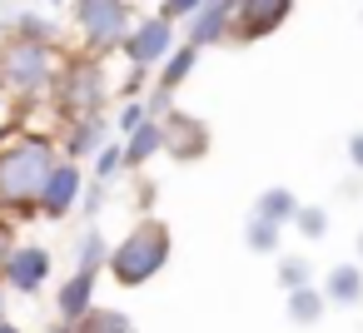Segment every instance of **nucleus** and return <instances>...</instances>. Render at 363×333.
<instances>
[{
	"label": "nucleus",
	"mask_w": 363,
	"mask_h": 333,
	"mask_svg": "<svg viewBox=\"0 0 363 333\" xmlns=\"http://www.w3.org/2000/svg\"><path fill=\"white\" fill-rule=\"evenodd\" d=\"M55 159H60V145L50 135L11 130L0 140V214H11V219L40 214L35 199H40V184L55 169Z\"/></svg>",
	"instance_id": "obj_1"
},
{
	"label": "nucleus",
	"mask_w": 363,
	"mask_h": 333,
	"mask_svg": "<svg viewBox=\"0 0 363 333\" xmlns=\"http://www.w3.org/2000/svg\"><path fill=\"white\" fill-rule=\"evenodd\" d=\"M55 70H60V55H55V40H35V35H6L0 45V90H6L16 105H35L50 95L55 85Z\"/></svg>",
	"instance_id": "obj_2"
},
{
	"label": "nucleus",
	"mask_w": 363,
	"mask_h": 333,
	"mask_svg": "<svg viewBox=\"0 0 363 333\" xmlns=\"http://www.w3.org/2000/svg\"><path fill=\"white\" fill-rule=\"evenodd\" d=\"M164 264H169V229H164L160 219L135 224V229L105 254V269L115 273L120 288H140V283H150Z\"/></svg>",
	"instance_id": "obj_3"
},
{
	"label": "nucleus",
	"mask_w": 363,
	"mask_h": 333,
	"mask_svg": "<svg viewBox=\"0 0 363 333\" xmlns=\"http://www.w3.org/2000/svg\"><path fill=\"white\" fill-rule=\"evenodd\" d=\"M50 100L65 120H80V115H100L105 100H110V85H105V70H100V55H70L60 60L55 70V85H50Z\"/></svg>",
	"instance_id": "obj_4"
},
{
	"label": "nucleus",
	"mask_w": 363,
	"mask_h": 333,
	"mask_svg": "<svg viewBox=\"0 0 363 333\" xmlns=\"http://www.w3.org/2000/svg\"><path fill=\"white\" fill-rule=\"evenodd\" d=\"M75 26L85 40V55H110L130 35V6L125 0H75Z\"/></svg>",
	"instance_id": "obj_5"
},
{
	"label": "nucleus",
	"mask_w": 363,
	"mask_h": 333,
	"mask_svg": "<svg viewBox=\"0 0 363 333\" xmlns=\"http://www.w3.org/2000/svg\"><path fill=\"white\" fill-rule=\"evenodd\" d=\"M80 194H85V169H80V159H55V169L45 174V184H40V199H35V209L45 214V219H65L75 204H80Z\"/></svg>",
	"instance_id": "obj_6"
},
{
	"label": "nucleus",
	"mask_w": 363,
	"mask_h": 333,
	"mask_svg": "<svg viewBox=\"0 0 363 333\" xmlns=\"http://www.w3.org/2000/svg\"><path fill=\"white\" fill-rule=\"evenodd\" d=\"M120 50H125V60H130V65H140V70H155V65H160V60L174 50V21H164V16L135 21Z\"/></svg>",
	"instance_id": "obj_7"
},
{
	"label": "nucleus",
	"mask_w": 363,
	"mask_h": 333,
	"mask_svg": "<svg viewBox=\"0 0 363 333\" xmlns=\"http://www.w3.org/2000/svg\"><path fill=\"white\" fill-rule=\"evenodd\" d=\"M50 249L45 244H16L11 249V259L0 264V278H6V288H16V293H40V283L50 278Z\"/></svg>",
	"instance_id": "obj_8"
},
{
	"label": "nucleus",
	"mask_w": 363,
	"mask_h": 333,
	"mask_svg": "<svg viewBox=\"0 0 363 333\" xmlns=\"http://www.w3.org/2000/svg\"><path fill=\"white\" fill-rule=\"evenodd\" d=\"M289 11H294V0H239V6H234V16H239L234 35H239V40L274 35V30L289 21Z\"/></svg>",
	"instance_id": "obj_9"
},
{
	"label": "nucleus",
	"mask_w": 363,
	"mask_h": 333,
	"mask_svg": "<svg viewBox=\"0 0 363 333\" xmlns=\"http://www.w3.org/2000/svg\"><path fill=\"white\" fill-rule=\"evenodd\" d=\"M160 125H164V149H169L179 164H184V159H199V154L209 149V130H204L199 120H189V115L174 110V115H164Z\"/></svg>",
	"instance_id": "obj_10"
},
{
	"label": "nucleus",
	"mask_w": 363,
	"mask_h": 333,
	"mask_svg": "<svg viewBox=\"0 0 363 333\" xmlns=\"http://www.w3.org/2000/svg\"><path fill=\"white\" fill-rule=\"evenodd\" d=\"M105 140H110V125H105V115H80V120H70L60 154H65V159H85V154H95Z\"/></svg>",
	"instance_id": "obj_11"
},
{
	"label": "nucleus",
	"mask_w": 363,
	"mask_h": 333,
	"mask_svg": "<svg viewBox=\"0 0 363 333\" xmlns=\"http://www.w3.org/2000/svg\"><path fill=\"white\" fill-rule=\"evenodd\" d=\"M234 6H239V0H204V6L189 16V21H194V26H189V45H214V40L229 30Z\"/></svg>",
	"instance_id": "obj_12"
},
{
	"label": "nucleus",
	"mask_w": 363,
	"mask_h": 333,
	"mask_svg": "<svg viewBox=\"0 0 363 333\" xmlns=\"http://www.w3.org/2000/svg\"><path fill=\"white\" fill-rule=\"evenodd\" d=\"M90 303H95V269H75V273L60 283L55 308H60V318H65V323H75V318H80Z\"/></svg>",
	"instance_id": "obj_13"
},
{
	"label": "nucleus",
	"mask_w": 363,
	"mask_h": 333,
	"mask_svg": "<svg viewBox=\"0 0 363 333\" xmlns=\"http://www.w3.org/2000/svg\"><path fill=\"white\" fill-rule=\"evenodd\" d=\"M160 149H164V125L150 115L140 130H130V135H125V169H140V164H150Z\"/></svg>",
	"instance_id": "obj_14"
},
{
	"label": "nucleus",
	"mask_w": 363,
	"mask_h": 333,
	"mask_svg": "<svg viewBox=\"0 0 363 333\" xmlns=\"http://www.w3.org/2000/svg\"><path fill=\"white\" fill-rule=\"evenodd\" d=\"M194 60H199V45H179V50H169V55L160 60V90H164V95H174V90L189 80Z\"/></svg>",
	"instance_id": "obj_15"
},
{
	"label": "nucleus",
	"mask_w": 363,
	"mask_h": 333,
	"mask_svg": "<svg viewBox=\"0 0 363 333\" xmlns=\"http://www.w3.org/2000/svg\"><path fill=\"white\" fill-rule=\"evenodd\" d=\"M323 298H333V303H363V269H358V264H338V269L328 273Z\"/></svg>",
	"instance_id": "obj_16"
},
{
	"label": "nucleus",
	"mask_w": 363,
	"mask_h": 333,
	"mask_svg": "<svg viewBox=\"0 0 363 333\" xmlns=\"http://www.w3.org/2000/svg\"><path fill=\"white\" fill-rule=\"evenodd\" d=\"M75 333H130V313H120V308H100V303H90L75 323H70Z\"/></svg>",
	"instance_id": "obj_17"
},
{
	"label": "nucleus",
	"mask_w": 363,
	"mask_h": 333,
	"mask_svg": "<svg viewBox=\"0 0 363 333\" xmlns=\"http://www.w3.org/2000/svg\"><path fill=\"white\" fill-rule=\"evenodd\" d=\"M323 293L318 288H308V283H298V288H289V318L294 323H318L323 318Z\"/></svg>",
	"instance_id": "obj_18"
},
{
	"label": "nucleus",
	"mask_w": 363,
	"mask_h": 333,
	"mask_svg": "<svg viewBox=\"0 0 363 333\" xmlns=\"http://www.w3.org/2000/svg\"><path fill=\"white\" fill-rule=\"evenodd\" d=\"M254 214H259V219H274V224H284V219H294V214H298V199H294L289 189H279V184H274V189H264V194H259Z\"/></svg>",
	"instance_id": "obj_19"
},
{
	"label": "nucleus",
	"mask_w": 363,
	"mask_h": 333,
	"mask_svg": "<svg viewBox=\"0 0 363 333\" xmlns=\"http://www.w3.org/2000/svg\"><path fill=\"white\" fill-rule=\"evenodd\" d=\"M120 169H125V145H110V140H105V145L95 149V179H100V184H110Z\"/></svg>",
	"instance_id": "obj_20"
},
{
	"label": "nucleus",
	"mask_w": 363,
	"mask_h": 333,
	"mask_svg": "<svg viewBox=\"0 0 363 333\" xmlns=\"http://www.w3.org/2000/svg\"><path fill=\"white\" fill-rule=\"evenodd\" d=\"M249 249H254V254H274V249H279V224L254 214V219H249Z\"/></svg>",
	"instance_id": "obj_21"
},
{
	"label": "nucleus",
	"mask_w": 363,
	"mask_h": 333,
	"mask_svg": "<svg viewBox=\"0 0 363 333\" xmlns=\"http://www.w3.org/2000/svg\"><path fill=\"white\" fill-rule=\"evenodd\" d=\"M11 30H16V35H35V40H55V26H50L40 11H21V16L11 21Z\"/></svg>",
	"instance_id": "obj_22"
},
{
	"label": "nucleus",
	"mask_w": 363,
	"mask_h": 333,
	"mask_svg": "<svg viewBox=\"0 0 363 333\" xmlns=\"http://www.w3.org/2000/svg\"><path fill=\"white\" fill-rule=\"evenodd\" d=\"M105 254H110V249H105V239H100V229H90V234L80 239V259H75V269H95V273H100V264H105Z\"/></svg>",
	"instance_id": "obj_23"
},
{
	"label": "nucleus",
	"mask_w": 363,
	"mask_h": 333,
	"mask_svg": "<svg viewBox=\"0 0 363 333\" xmlns=\"http://www.w3.org/2000/svg\"><path fill=\"white\" fill-rule=\"evenodd\" d=\"M145 120H150V105L135 95V100H125V110L115 115V130H120V135H130V130H140Z\"/></svg>",
	"instance_id": "obj_24"
},
{
	"label": "nucleus",
	"mask_w": 363,
	"mask_h": 333,
	"mask_svg": "<svg viewBox=\"0 0 363 333\" xmlns=\"http://www.w3.org/2000/svg\"><path fill=\"white\" fill-rule=\"evenodd\" d=\"M294 224H298L308 239H323V234H328V214H323V209H298Z\"/></svg>",
	"instance_id": "obj_25"
},
{
	"label": "nucleus",
	"mask_w": 363,
	"mask_h": 333,
	"mask_svg": "<svg viewBox=\"0 0 363 333\" xmlns=\"http://www.w3.org/2000/svg\"><path fill=\"white\" fill-rule=\"evenodd\" d=\"M279 283H284V288L308 283V264H303V259H279Z\"/></svg>",
	"instance_id": "obj_26"
},
{
	"label": "nucleus",
	"mask_w": 363,
	"mask_h": 333,
	"mask_svg": "<svg viewBox=\"0 0 363 333\" xmlns=\"http://www.w3.org/2000/svg\"><path fill=\"white\" fill-rule=\"evenodd\" d=\"M199 6H204V0H164V6H160V16H164V21H189Z\"/></svg>",
	"instance_id": "obj_27"
},
{
	"label": "nucleus",
	"mask_w": 363,
	"mask_h": 333,
	"mask_svg": "<svg viewBox=\"0 0 363 333\" xmlns=\"http://www.w3.org/2000/svg\"><path fill=\"white\" fill-rule=\"evenodd\" d=\"M16 244H21V239H16V219H11V214H0V264L11 259Z\"/></svg>",
	"instance_id": "obj_28"
},
{
	"label": "nucleus",
	"mask_w": 363,
	"mask_h": 333,
	"mask_svg": "<svg viewBox=\"0 0 363 333\" xmlns=\"http://www.w3.org/2000/svg\"><path fill=\"white\" fill-rule=\"evenodd\" d=\"M348 159L363 169V135H353V140H348Z\"/></svg>",
	"instance_id": "obj_29"
},
{
	"label": "nucleus",
	"mask_w": 363,
	"mask_h": 333,
	"mask_svg": "<svg viewBox=\"0 0 363 333\" xmlns=\"http://www.w3.org/2000/svg\"><path fill=\"white\" fill-rule=\"evenodd\" d=\"M0 333H26L21 323H11V318H0Z\"/></svg>",
	"instance_id": "obj_30"
},
{
	"label": "nucleus",
	"mask_w": 363,
	"mask_h": 333,
	"mask_svg": "<svg viewBox=\"0 0 363 333\" xmlns=\"http://www.w3.org/2000/svg\"><path fill=\"white\" fill-rule=\"evenodd\" d=\"M45 333H75V328H70V323L60 318V323H55V328H45Z\"/></svg>",
	"instance_id": "obj_31"
},
{
	"label": "nucleus",
	"mask_w": 363,
	"mask_h": 333,
	"mask_svg": "<svg viewBox=\"0 0 363 333\" xmlns=\"http://www.w3.org/2000/svg\"><path fill=\"white\" fill-rule=\"evenodd\" d=\"M0 318H6V278H0Z\"/></svg>",
	"instance_id": "obj_32"
},
{
	"label": "nucleus",
	"mask_w": 363,
	"mask_h": 333,
	"mask_svg": "<svg viewBox=\"0 0 363 333\" xmlns=\"http://www.w3.org/2000/svg\"><path fill=\"white\" fill-rule=\"evenodd\" d=\"M358 259H363V234H358Z\"/></svg>",
	"instance_id": "obj_33"
},
{
	"label": "nucleus",
	"mask_w": 363,
	"mask_h": 333,
	"mask_svg": "<svg viewBox=\"0 0 363 333\" xmlns=\"http://www.w3.org/2000/svg\"><path fill=\"white\" fill-rule=\"evenodd\" d=\"M50 6H65V0H50Z\"/></svg>",
	"instance_id": "obj_34"
}]
</instances>
